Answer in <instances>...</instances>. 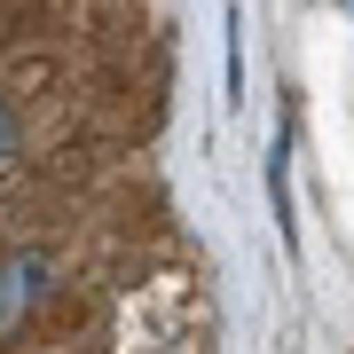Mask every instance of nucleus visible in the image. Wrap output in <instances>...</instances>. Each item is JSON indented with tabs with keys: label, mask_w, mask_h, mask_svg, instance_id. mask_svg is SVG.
Masks as SVG:
<instances>
[{
	"label": "nucleus",
	"mask_w": 354,
	"mask_h": 354,
	"mask_svg": "<svg viewBox=\"0 0 354 354\" xmlns=\"http://www.w3.org/2000/svg\"><path fill=\"white\" fill-rule=\"evenodd\" d=\"M39 291H48V260H8L0 268V323H16Z\"/></svg>",
	"instance_id": "f257e3e1"
},
{
	"label": "nucleus",
	"mask_w": 354,
	"mask_h": 354,
	"mask_svg": "<svg viewBox=\"0 0 354 354\" xmlns=\"http://www.w3.org/2000/svg\"><path fill=\"white\" fill-rule=\"evenodd\" d=\"M8 158H16V111L0 102V165H8Z\"/></svg>",
	"instance_id": "f03ea898"
}]
</instances>
